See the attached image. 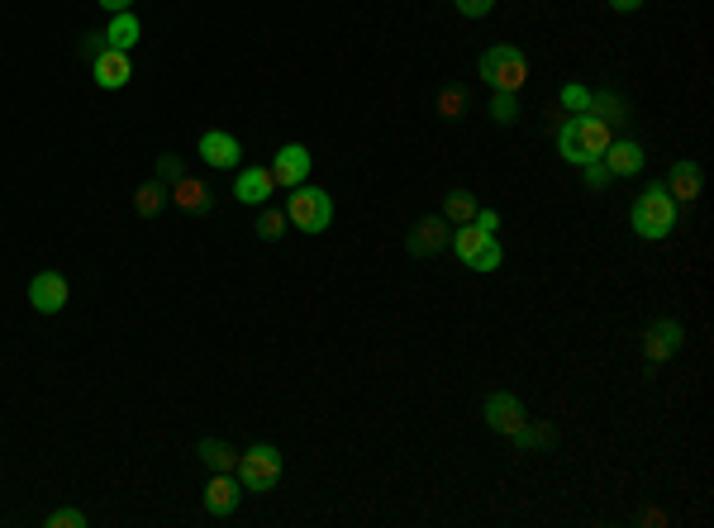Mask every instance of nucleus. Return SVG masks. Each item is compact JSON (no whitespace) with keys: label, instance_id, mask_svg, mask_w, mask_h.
<instances>
[{"label":"nucleus","instance_id":"9","mask_svg":"<svg viewBox=\"0 0 714 528\" xmlns=\"http://www.w3.org/2000/svg\"><path fill=\"white\" fill-rule=\"evenodd\" d=\"M681 343H686V329L676 319H657L643 333V362H667V357L681 352Z\"/></svg>","mask_w":714,"mask_h":528},{"label":"nucleus","instance_id":"15","mask_svg":"<svg viewBox=\"0 0 714 528\" xmlns=\"http://www.w3.org/2000/svg\"><path fill=\"white\" fill-rule=\"evenodd\" d=\"M272 191H277V181L267 167H243L234 181V200H243V205H267Z\"/></svg>","mask_w":714,"mask_h":528},{"label":"nucleus","instance_id":"23","mask_svg":"<svg viewBox=\"0 0 714 528\" xmlns=\"http://www.w3.org/2000/svg\"><path fill=\"white\" fill-rule=\"evenodd\" d=\"M162 205H167V186H162L158 176H153V181H143L139 191H134V210H139L143 219H153Z\"/></svg>","mask_w":714,"mask_h":528},{"label":"nucleus","instance_id":"27","mask_svg":"<svg viewBox=\"0 0 714 528\" xmlns=\"http://www.w3.org/2000/svg\"><path fill=\"white\" fill-rule=\"evenodd\" d=\"M491 119H496V124H515L519 119L515 91H491Z\"/></svg>","mask_w":714,"mask_h":528},{"label":"nucleus","instance_id":"37","mask_svg":"<svg viewBox=\"0 0 714 528\" xmlns=\"http://www.w3.org/2000/svg\"><path fill=\"white\" fill-rule=\"evenodd\" d=\"M100 10H110V15H119V10H134V0H96Z\"/></svg>","mask_w":714,"mask_h":528},{"label":"nucleus","instance_id":"2","mask_svg":"<svg viewBox=\"0 0 714 528\" xmlns=\"http://www.w3.org/2000/svg\"><path fill=\"white\" fill-rule=\"evenodd\" d=\"M629 229H634L638 238H648V243H657V238L672 234L676 229V200L667 196V186H648V191L634 200V210H629Z\"/></svg>","mask_w":714,"mask_h":528},{"label":"nucleus","instance_id":"19","mask_svg":"<svg viewBox=\"0 0 714 528\" xmlns=\"http://www.w3.org/2000/svg\"><path fill=\"white\" fill-rule=\"evenodd\" d=\"M586 115L605 119L610 129H619V124L629 119V105H624V96H619V91H591V110H586Z\"/></svg>","mask_w":714,"mask_h":528},{"label":"nucleus","instance_id":"28","mask_svg":"<svg viewBox=\"0 0 714 528\" xmlns=\"http://www.w3.org/2000/svg\"><path fill=\"white\" fill-rule=\"evenodd\" d=\"M462 110H467V91H462V86H443V91H438V115L462 119Z\"/></svg>","mask_w":714,"mask_h":528},{"label":"nucleus","instance_id":"26","mask_svg":"<svg viewBox=\"0 0 714 528\" xmlns=\"http://www.w3.org/2000/svg\"><path fill=\"white\" fill-rule=\"evenodd\" d=\"M557 105H562L567 115H586V110H591V91H586V86H576V81H567V86L557 91Z\"/></svg>","mask_w":714,"mask_h":528},{"label":"nucleus","instance_id":"12","mask_svg":"<svg viewBox=\"0 0 714 528\" xmlns=\"http://www.w3.org/2000/svg\"><path fill=\"white\" fill-rule=\"evenodd\" d=\"M72 300V286H67V276L62 272H39L29 281V305L39 314H58L62 305Z\"/></svg>","mask_w":714,"mask_h":528},{"label":"nucleus","instance_id":"25","mask_svg":"<svg viewBox=\"0 0 714 528\" xmlns=\"http://www.w3.org/2000/svg\"><path fill=\"white\" fill-rule=\"evenodd\" d=\"M286 224H291V219H286V210H272V205H262V215H258V224H253V229H258L262 243H277V238L286 234Z\"/></svg>","mask_w":714,"mask_h":528},{"label":"nucleus","instance_id":"16","mask_svg":"<svg viewBox=\"0 0 714 528\" xmlns=\"http://www.w3.org/2000/svg\"><path fill=\"white\" fill-rule=\"evenodd\" d=\"M700 191H705V172H700V162H676L672 176H667V196L672 200H700Z\"/></svg>","mask_w":714,"mask_h":528},{"label":"nucleus","instance_id":"7","mask_svg":"<svg viewBox=\"0 0 714 528\" xmlns=\"http://www.w3.org/2000/svg\"><path fill=\"white\" fill-rule=\"evenodd\" d=\"M267 172H272V181L286 186V191L305 186V181H310V148H305V143H281Z\"/></svg>","mask_w":714,"mask_h":528},{"label":"nucleus","instance_id":"8","mask_svg":"<svg viewBox=\"0 0 714 528\" xmlns=\"http://www.w3.org/2000/svg\"><path fill=\"white\" fill-rule=\"evenodd\" d=\"M448 238H453V224H448V219H443V215H424L415 229L405 234V248H410L415 257H438L443 248H448Z\"/></svg>","mask_w":714,"mask_h":528},{"label":"nucleus","instance_id":"4","mask_svg":"<svg viewBox=\"0 0 714 528\" xmlns=\"http://www.w3.org/2000/svg\"><path fill=\"white\" fill-rule=\"evenodd\" d=\"M238 486L248 490V495H267V490H277L281 481V452L272 448V443H258V448L238 452Z\"/></svg>","mask_w":714,"mask_h":528},{"label":"nucleus","instance_id":"21","mask_svg":"<svg viewBox=\"0 0 714 528\" xmlns=\"http://www.w3.org/2000/svg\"><path fill=\"white\" fill-rule=\"evenodd\" d=\"M196 457L205 462L210 471H234L238 467V452L229 443H219V438H200L196 443Z\"/></svg>","mask_w":714,"mask_h":528},{"label":"nucleus","instance_id":"36","mask_svg":"<svg viewBox=\"0 0 714 528\" xmlns=\"http://www.w3.org/2000/svg\"><path fill=\"white\" fill-rule=\"evenodd\" d=\"M605 5H610L615 15H634V10H638V5H643V0H605Z\"/></svg>","mask_w":714,"mask_h":528},{"label":"nucleus","instance_id":"35","mask_svg":"<svg viewBox=\"0 0 714 528\" xmlns=\"http://www.w3.org/2000/svg\"><path fill=\"white\" fill-rule=\"evenodd\" d=\"M472 224H481L486 234H496V229H500V215H496V210H476V219H472Z\"/></svg>","mask_w":714,"mask_h":528},{"label":"nucleus","instance_id":"18","mask_svg":"<svg viewBox=\"0 0 714 528\" xmlns=\"http://www.w3.org/2000/svg\"><path fill=\"white\" fill-rule=\"evenodd\" d=\"M139 39H143V24H139V15H134V10H119V15H110V24H105V43H110V48L129 53Z\"/></svg>","mask_w":714,"mask_h":528},{"label":"nucleus","instance_id":"32","mask_svg":"<svg viewBox=\"0 0 714 528\" xmlns=\"http://www.w3.org/2000/svg\"><path fill=\"white\" fill-rule=\"evenodd\" d=\"M105 48H110V43H105V29H86V34H81V58L86 62H96Z\"/></svg>","mask_w":714,"mask_h":528},{"label":"nucleus","instance_id":"31","mask_svg":"<svg viewBox=\"0 0 714 528\" xmlns=\"http://www.w3.org/2000/svg\"><path fill=\"white\" fill-rule=\"evenodd\" d=\"M581 176H586V191H605V186H610V167H605L600 157H595V162H586V167H581Z\"/></svg>","mask_w":714,"mask_h":528},{"label":"nucleus","instance_id":"6","mask_svg":"<svg viewBox=\"0 0 714 528\" xmlns=\"http://www.w3.org/2000/svg\"><path fill=\"white\" fill-rule=\"evenodd\" d=\"M481 419H486V429H491V433H500V438H515V433L524 429L529 410L519 405V395L496 391V395H486V405H481Z\"/></svg>","mask_w":714,"mask_h":528},{"label":"nucleus","instance_id":"17","mask_svg":"<svg viewBox=\"0 0 714 528\" xmlns=\"http://www.w3.org/2000/svg\"><path fill=\"white\" fill-rule=\"evenodd\" d=\"M172 200H177L186 215H205V210L215 205L210 186H205V181H196V176H181V181H172Z\"/></svg>","mask_w":714,"mask_h":528},{"label":"nucleus","instance_id":"13","mask_svg":"<svg viewBox=\"0 0 714 528\" xmlns=\"http://www.w3.org/2000/svg\"><path fill=\"white\" fill-rule=\"evenodd\" d=\"M91 77H96L100 91H124V86L134 81V62H129V53H119V48H105V53L91 62Z\"/></svg>","mask_w":714,"mask_h":528},{"label":"nucleus","instance_id":"33","mask_svg":"<svg viewBox=\"0 0 714 528\" xmlns=\"http://www.w3.org/2000/svg\"><path fill=\"white\" fill-rule=\"evenodd\" d=\"M81 524H86L81 509H53V514L43 519V528H81Z\"/></svg>","mask_w":714,"mask_h":528},{"label":"nucleus","instance_id":"14","mask_svg":"<svg viewBox=\"0 0 714 528\" xmlns=\"http://www.w3.org/2000/svg\"><path fill=\"white\" fill-rule=\"evenodd\" d=\"M600 162L610 167V176H638L643 162H648V153H643V143H634V138H610V148L600 153Z\"/></svg>","mask_w":714,"mask_h":528},{"label":"nucleus","instance_id":"1","mask_svg":"<svg viewBox=\"0 0 714 528\" xmlns=\"http://www.w3.org/2000/svg\"><path fill=\"white\" fill-rule=\"evenodd\" d=\"M610 148V124L595 115H572L557 124V153L562 162H572V167H586L595 157Z\"/></svg>","mask_w":714,"mask_h":528},{"label":"nucleus","instance_id":"11","mask_svg":"<svg viewBox=\"0 0 714 528\" xmlns=\"http://www.w3.org/2000/svg\"><path fill=\"white\" fill-rule=\"evenodd\" d=\"M196 153L205 167H215V172H229V167H238L243 162V148H238L234 134H224V129H210V134H200Z\"/></svg>","mask_w":714,"mask_h":528},{"label":"nucleus","instance_id":"10","mask_svg":"<svg viewBox=\"0 0 714 528\" xmlns=\"http://www.w3.org/2000/svg\"><path fill=\"white\" fill-rule=\"evenodd\" d=\"M243 500V486H238L234 471H210V481H205V514H215V519H229Z\"/></svg>","mask_w":714,"mask_h":528},{"label":"nucleus","instance_id":"22","mask_svg":"<svg viewBox=\"0 0 714 528\" xmlns=\"http://www.w3.org/2000/svg\"><path fill=\"white\" fill-rule=\"evenodd\" d=\"M476 210H481V205H476L472 191H448V196H443V219H448V224H472Z\"/></svg>","mask_w":714,"mask_h":528},{"label":"nucleus","instance_id":"3","mask_svg":"<svg viewBox=\"0 0 714 528\" xmlns=\"http://www.w3.org/2000/svg\"><path fill=\"white\" fill-rule=\"evenodd\" d=\"M481 81L491 86V91H515L529 81V62L519 53L515 43H496V48H486L481 53Z\"/></svg>","mask_w":714,"mask_h":528},{"label":"nucleus","instance_id":"20","mask_svg":"<svg viewBox=\"0 0 714 528\" xmlns=\"http://www.w3.org/2000/svg\"><path fill=\"white\" fill-rule=\"evenodd\" d=\"M491 238H496V234H486L481 224H457V234L448 238V248H457V257H462V262H472V257L481 253Z\"/></svg>","mask_w":714,"mask_h":528},{"label":"nucleus","instance_id":"34","mask_svg":"<svg viewBox=\"0 0 714 528\" xmlns=\"http://www.w3.org/2000/svg\"><path fill=\"white\" fill-rule=\"evenodd\" d=\"M457 15H467V20H481V15H491L496 10V0H453Z\"/></svg>","mask_w":714,"mask_h":528},{"label":"nucleus","instance_id":"29","mask_svg":"<svg viewBox=\"0 0 714 528\" xmlns=\"http://www.w3.org/2000/svg\"><path fill=\"white\" fill-rule=\"evenodd\" d=\"M500 262H505V253H500V243L491 238V243H486V248H481V253H476L467 267H472V272H496Z\"/></svg>","mask_w":714,"mask_h":528},{"label":"nucleus","instance_id":"24","mask_svg":"<svg viewBox=\"0 0 714 528\" xmlns=\"http://www.w3.org/2000/svg\"><path fill=\"white\" fill-rule=\"evenodd\" d=\"M553 438L557 433L548 429V424H529V419H524V429H519L510 443H515L519 452H534V448H553Z\"/></svg>","mask_w":714,"mask_h":528},{"label":"nucleus","instance_id":"30","mask_svg":"<svg viewBox=\"0 0 714 528\" xmlns=\"http://www.w3.org/2000/svg\"><path fill=\"white\" fill-rule=\"evenodd\" d=\"M181 176H186V162H181L177 153H162L158 157V181L162 186H172V181H181Z\"/></svg>","mask_w":714,"mask_h":528},{"label":"nucleus","instance_id":"5","mask_svg":"<svg viewBox=\"0 0 714 528\" xmlns=\"http://www.w3.org/2000/svg\"><path fill=\"white\" fill-rule=\"evenodd\" d=\"M286 219L296 224V229H305V234H324L329 224H334V200H329V191H319V186H296L291 196H286Z\"/></svg>","mask_w":714,"mask_h":528}]
</instances>
